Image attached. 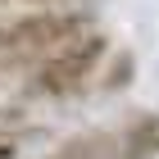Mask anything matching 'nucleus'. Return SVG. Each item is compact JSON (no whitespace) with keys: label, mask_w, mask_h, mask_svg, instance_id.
Masks as SVG:
<instances>
[{"label":"nucleus","mask_w":159,"mask_h":159,"mask_svg":"<svg viewBox=\"0 0 159 159\" xmlns=\"http://www.w3.org/2000/svg\"><path fill=\"white\" fill-rule=\"evenodd\" d=\"M118 159H159V109L136 114L118 132Z\"/></svg>","instance_id":"obj_3"},{"label":"nucleus","mask_w":159,"mask_h":159,"mask_svg":"<svg viewBox=\"0 0 159 159\" xmlns=\"http://www.w3.org/2000/svg\"><path fill=\"white\" fill-rule=\"evenodd\" d=\"M105 55H109L105 32H82V37H73L68 46H59L55 55H46V59L37 64L32 91H41V96H50V100L77 96V91L96 77V68L105 64Z\"/></svg>","instance_id":"obj_1"},{"label":"nucleus","mask_w":159,"mask_h":159,"mask_svg":"<svg viewBox=\"0 0 159 159\" xmlns=\"http://www.w3.org/2000/svg\"><path fill=\"white\" fill-rule=\"evenodd\" d=\"M27 5H41V9H50V5H59V0H27Z\"/></svg>","instance_id":"obj_5"},{"label":"nucleus","mask_w":159,"mask_h":159,"mask_svg":"<svg viewBox=\"0 0 159 159\" xmlns=\"http://www.w3.org/2000/svg\"><path fill=\"white\" fill-rule=\"evenodd\" d=\"M132 55H127V50H118V55H114L109 59V68H105V86H109V91H118V86H127L132 82Z\"/></svg>","instance_id":"obj_4"},{"label":"nucleus","mask_w":159,"mask_h":159,"mask_svg":"<svg viewBox=\"0 0 159 159\" xmlns=\"http://www.w3.org/2000/svg\"><path fill=\"white\" fill-rule=\"evenodd\" d=\"M91 32L86 18L77 14H55V9H41V14H23L14 23H0V59H46L55 55L59 46H68L73 37Z\"/></svg>","instance_id":"obj_2"}]
</instances>
